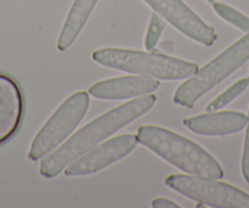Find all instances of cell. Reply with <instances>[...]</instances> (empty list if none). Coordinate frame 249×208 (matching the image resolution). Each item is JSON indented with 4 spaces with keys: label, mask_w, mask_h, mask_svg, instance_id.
<instances>
[{
    "label": "cell",
    "mask_w": 249,
    "mask_h": 208,
    "mask_svg": "<svg viewBox=\"0 0 249 208\" xmlns=\"http://www.w3.org/2000/svg\"><path fill=\"white\" fill-rule=\"evenodd\" d=\"M155 102V95H142L137 99L121 104L90 121L77 131L72 137L69 138L61 147L42 158L39 167L40 175L47 179L59 175L80 155L85 154L112 133L117 132L122 128L148 113L154 107Z\"/></svg>",
    "instance_id": "6da1fadb"
},
{
    "label": "cell",
    "mask_w": 249,
    "mask_h": 208,
    "mask_svg": "<svg viewBox=\"0 0 249 208\" xmlns=\"http://www.w3.org/2000/svg\"><path fill=\"white\" fill-rule=\"evenodd\" d=\"M137 138L138 143L190 175L214 180L224 176L221 166L208 151L174 131L144 125L138 129Z\"/></svg>",
    "instance_id": "7a4b0ae2"
},
{
    "label": "cell",
    "mask_w": 249,
    "mask_h": 208,
    "mask_svg": "<svg viewBox=\"0 0 249 208\" xmlns=\"http://www.w3.org/2000/svg\"><path fill=\"white\" fill-rule=\"evenodd\" d=\"M93 60L107 68L124 73L149 76L157 80L176 81L192 77L198 71L196 63L174 58L166 54L141 52V50L104 48L95 50Z\"/></svg>",
    "instance_id": "3957f363"
},
{
    "label": "cell",
    "mask_w": 249,
    "mask_h": 208,
    "mask_svg": "<svg viewBox=\"0 0 249 208\" xmlns=\"http://www.w3.org/2000/svg\"><path fill=\"white\" fill-rule=\"evenodd\" d=\"M248 60L249 32L179 86L174 95V102L183 108H193L203 95L226 80Z\"/></svg>",
    "instance_id": "277c9868"
},
{
    "label": "cell",
    "mask_w": 249,
    "mask_h": 208,
    "mask_svg": "<svg viewBox=\"0 0 249 208\" xmlns=\"http://www.w3.org/2000/svg\"><path fill=\"white\" fill-rule=\"evenodd\" d=\"M88 108L89 95L85 91L73 93L64 100L33 138L28 158L39 161L65 142L85 118Z\"/></svg>",
    "instance_id": "5b68a950"
},
{
    "label": "cell",
    "mask_w": 249,
    "mask_h": 208,
    "mask_svg": "<svg viewBox=\"0 0 249 208\" xmlns=\"http://www.w3.org/2000/svg\"><path fill=\"white\" fill-rule=\"evenodd\" d=\"M172 190L190 200L217 208H249V195L241 189L214 179L175 174L165 179Z\"/></svg>",
    "instance_id": "8992f818"
},
{
    "label": "cell",
    "mask_w": 249,
    "mask_h": 208,
    "mask_svg": "<svg viewBox=\"0 0 249 208\" xmlns=\"http://www.w3.org/2000/svg\"><path fill=\"white\" fill-rule=\"evenodd\" d=\"M145 3L171 23L175 28L191 39L203 45L214 44L217 39V33L214 27L208 25L200 19L183 0H144Z\"/></svg>",
    "instance_id": "52a82bcc"
},
{
    "label": "cell",
    "mask_w": 249,
    "mask_h": 208,
    "mask_svg": "<svg viewBox=\"0 0 249 208\" xmlns=\"http://www.w3.org/2000/svg\"><path fill=\"white\" fill-rule=\"evenodd\" d=\"M138 145L137 135L124 133L116 136L80 155L65 169L66 176H83L94 174L130 154Z\"/></svg>",
    "instance_id": "ba28073f"
},
{
    "label": "cell",
    "mask_w": 249,
    "mask_h": 208,
    "mask_svg": "<svg viewBox=\"0 0 249 208\" xmlns=\"http://www.w3.org/2000/svg\"><path fill=\"white\" fill-rule=\"evenodd\" d=\"M25 114V98L18 81L0 74V146L14 137Z\"/></svg>",
    "instance_id": "9c48e42d"
},
{
    "label": "cell",
    "mask_w": 249,
    "mask_h": 208,
    "mask_svg": "<svg viewBox=\"0 0 249 208\" xmlns=\"http://www.w3.org/2000/svg\"><path fill=\"white\" fill-rule=\"evenodd\" d=\"M159 86V81L149 76H124L94 83L89 88V95L98 99H128L150 95L155 92Z\"/></svg>",
    "instance_id": "30bf717a"
},
{
    "label": "cell",
    "mask_w": 249,
    "mask_h": 208,
    "mask_svg": "<svg viewBox=\"0 0 249 208\" xmlns=\"http://www.w3.org/2000/svg\"><path fill=\"white\" fill-rule=\"evenodd\" d=\"M247 123L248 116L241 112H210L184 119L183 125L197 135L226 136L243 130Z\"/></svg>",
    "instance_id": "8fae6325"
},
{
    "label": "cell",
    "mask_w": 249,
    "mask_h": 208,
    "mask_svg": "<svg viewBox=\"0 0 249 208\" xmlns=\"http://www.w3.org/2000/svg\"><path fill=\"white\" fill-rule=\"evenodd\" d=\"M99 0H75L57 39V49L64 52L73 44L85 28Z\"/></svg>",
    "instance_id": "7c38bea8"
},
{
    "label": "cell",
    "mask_w": 249,
    "mask_h": 208,
    "mask_svg": "<svg viewBox=\"0 0 249 208\" xmlns=\"http://www.w3.org/2000/svg\"><path fill=\"white\" fill-rule=\"evenodd\" d=\"M248 86L249 77H244L238 80L237 82H234L233 85L230 86L226 91H224L219 97H216L213 102H210L207 106V112L210 113V112H216L222 109L224 107H226L227 104H230L232 100L236 99L238 95H241L242 93L248 88Z\"/></svg>",
    "instance_id": "4fadbf2b"
},
{
    "label": "cell",
    "mask_w": 249,
    "mask_h": 208,
    "mask_svg": "<svg viewBox=\"0 0 249 208\" xmlns=\"http://www.w3.org/2000/svg\"><path fill=\"white\" fill-rule=\"evenodd\" d=\"M213 9H214L215 13L222 20L227 21V22L233 25L238 30L243 31V32H249V18L247 15H244L243 13H241L237 9L232 8V6L227 5V4L217 3V1L213 3Z\"/></svg>",
    "instance_id": "5bb4252c"
},
{
    "label": "cell",
    "mask_w": 249,
    "mask_h": 208,
    "mask_svg": "<svg viewBox=\"0 0 249 208\" xmlns=\"http://www.w3.org/2000/svg\"><path fill=\"white\" fill-rule=\"evenodd\" d=\"M165 20L157 13H153L150 16L149 26H148L147 35H145L144 47L147 50H153L159 43L161 33L164 32Z\"/></svg>",
    "instance_id": "9a60e30c"
},
{
    "label": "cell",
    "mask_w": 249,
    "mask_h": 208,
    "mask_svg": "<svg viewBox=\"0 0 249 208\" xmlns=\"http://www.w3.org/2000/svg\"><path fill=\"white\" fill-rule=\"evenodd\" d=\"M246 137H244L243 146V154H242V175L244 180L249 183V114H248V123H247Z\"/></svg>",
    "instance_id": "2e32d148"
},
{
    "label": "cell",
    "mask_w": 249,
    "mask_h": 208,
    "mask_svg": "<svg viewBox=\"0 0 249 208\" xmlns=\"http://www.w3.org/2000/svg\"><path fill=\"white\" fill-rule=\"evenodd\" d=\"M152 206L155 208H178L179 206L175 203L174 201L167 200V198H155L152 201Z\"/></svg>",
    "instance_id": "e0dca14e"
},
{
    "label": "cell",
    "mask_w": 249,
    "mask_h": 208,
    "mask_svg": "<svg viewBox=\"0 0 249 208\" xmlns=\"http://www.w3.org/2000/svg\"><path fill=\"white\" fill-rule=\"evenodd\" d=\"M160 48H161L164 52H169V53H171L172 50H174V43L170 42V40H164V42L160 44Z\"/></svg>",
    "instance_id": "ac0fdd59"
},
{
    "label": "cell",
    "mask_w": 249,
    "mask_h": 208,
    "mask_svg": "<svg viewBox=\"0 0 249 208\" xmlns=\"http://www.w3.org/2000/svg\"><path fill=\"white\" fill-rule=\"evenodd\" d=\"M207 1H209V3H214V0H207Z\"/></svg>",
    "instance_id": "d6986e66"
}]
</instances>
